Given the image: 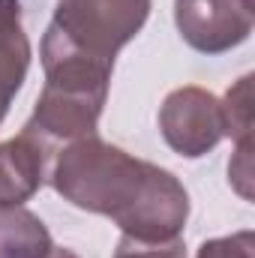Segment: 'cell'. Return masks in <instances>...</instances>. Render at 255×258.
<instances>
[{
  "mask_svg": "<svg viewBox=\"0 0 255 258\" xmlns=\"http://www.w3.org/2000/svg\"><path fill=\"white\" fill-rule=\"evenodd\" d=\"M48 183L72 207L108 216L120 234L135 240L183 237L189 219V192L168 168L138 159L99 135L60 147Z\"/></svg>",
  "mask_w": 255,
  "mask_h": 258,
  "instance_id": "1",
  "label": "cell"
},
{
  "mask_svg": "<svg viewBox=\"0 0 255 258\" xmlns=\"http://www.w3.org/2000/svg\"><path fill=\"white\" fill-rule=\"evenodd\" d=\"M42 69H45L42 93L21 132L33 138L54 159L60 147L96 135V123L105 108L114 69L63 54L42 57Z\"/></svg>",
  "mask_w": 255,
  "mask_h": 258,
  "instance_id": "2",
  "label": "cell"
},
{
  "mask_svg": "<svg viewBox=\"0 0 255 258\" xmlns=\"http://www.w3.org/2000/svg\"><path fill=\"white\" fill-rule=\"evenodd\" d=\"M150 6L153 0H57L39 57L63 54L114 69L117 51L141 33Z\"/></svg>",
  "mask_w": 255,
  "mask_h": 258,
  "instance_id": "3",
  "label": "cell"
},
{
  "mask_svg": "<svg viewBox=\"0 0 255 258\" xmlns=\"http://www.w3.org/2000/svg\"><path fill=\"white\" fill-rule=\"evenodd\" d=\"M159 132L177 156L183 159L207 156L225 138L222 99L195 84L171 90L159 105Z\"/></svg>",
  "mask_w": 255,
  "mask_h": 258,
  "instance_id": "4",
  "label": "cell"
},
{
  "mask_svg": "<svg viewBox=\"0 0 255 258\" xmlns=\"http://www.w3.org/2000/svg\"><path fill=\"white\" fill-rule=\"evenodd\" d=\"M174 24L198 54H225L249 39L255 0H174Z\"/></svg>",
  "mask_w": 255,
  "mask_h": 258,
  "instance_id": "5",
  "label": "cell"
},
{
  "mask_svg": "<svg viewBox=\"0 0 255 258\" xmlns=\"http://www.w3.org/2000/svg\"><path fill=\"white\" fill-rule=\"evenodd\" d=\"M51 156L24 132L0 141V204H24L48 183Z\"/></svg>",
  "mask_w": 255,
  "mask_h": 258,
  "instance_id": "6",
  "label": "cell"
},
{
  "mask_svg": "<svg viewBox=\"0 0 255 258\" xmlns=\"http://www.w3.org/2000/svg\"><path fill=\"white\" fill-rule=\"evenodd\" d=\"M30 39L21 27V3L0 0V126L30 69Z\"/></svg>",
  "mask_w": 255,
  "mask_h": 258,
  "instance_id": "7",
  "label": "cell"
},
{
  "mask_svg": "<svg viewBox=\"0 0 255 258\" xmlns=\"http://www.w3.org/2000/svg\"><path fill=\"white\" fill-rule=\"evenodd\" d=\"M54 240L24 204H0V258H45Z\"/></svg>",
  "mask_w": 255,
  "mask_h": 258,
  "instance_id": "8",
  "label": "cell"
},
{
  "mask_svg": "<svg viewBox=\"0 0 255 258\" xmlns=\"http://www.w3.org/2000/svg\"><path fill=\"white\" fill-rule=\"evenodd\" d=\"M222 111H225V135L243 141L252 138V75H243L222 99Z\"/></svg>",
  "mask_w": 255,
  "mask_h": 258,
  "instance_id": "9",
  "label": "cell"
},
{
  "mask_svg": "<svg viewBox=\"0 0 255 258\" xmlns=\"http://www.w3.org/2000/svg\"><path fill=\"white\" fill-rule=\"evenodd\" d=\"M114 258H186V243L183 237L174 240H135L120 234Z\"/></svg>",
  "mask_w": 255,
  "mask_h": 258,
  "instance_id": "10",
  "label": "cell"
},
{
  "mask_svg": "<svg viewBox=\"0 0 255 258\" xmlns=\"http://www.w3.org/2000/svg\"><path fill=\"white\" fill-rule=\"evenodd\" d=\"M255 252V234L252 231H237L228 237H213L198 246L195 258H252Z\"/></svg>",
  "mask_w": 255,
  "mask_h": 258,
  "instance_id": "11",
  "label": "cell"
},
{
  "mask_svg": "<svg viewBox=\"0 0 255 258\" xmlns=\"http://www.w3.org/2000/svg\"><path fill=\"white\" fill-rule=\"evenodd\" d=\"M249 150H252V138H243L237 141V150H234V159L228 162V177L231 183L237 186V192L243 198H249V177H252V168H249Z\"/></svg>",
  "mask_w": 255,
  "mask_h": 258,
  "instance_id": "12",
  "label": "cell"
},
{
  "mask_svg": "<svg viewBox=\"0 0 255 258\" xmlns=\"http://www.w3.org/2000/svg\"><path fill=\"white\" fill-rule=\"evenodd\" d=\"M45 258H81L78 252H72V249H66V246H51V252Z\"/></svg>",
  "mask_w": 255,
  "mask_h": 258,
  "instance_id": "13",
  "label": "cell"
}]
</instances>
